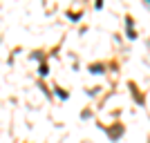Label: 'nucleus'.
Wrapping results in <instances>:
<instances>
[{
	"instance_id": "nucleus-1",
	"label": "nucleus",
	"mask_w": 150,
	"mask_h": 143,
	"mask_svg": "<svg viewBox=\"0 0 150 143\" xmlns=\"http://www.w3.org/2000/svg\"><path fill=\"white\" fill-rule=\"evenodd\" d=\"M92 72H99V74H101V72H103V67H101V65H92Z\"/></svg>"
}]
</instances>
